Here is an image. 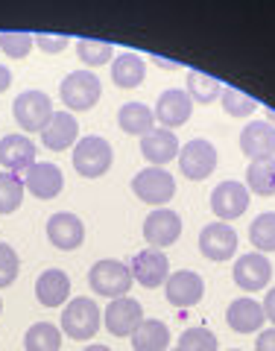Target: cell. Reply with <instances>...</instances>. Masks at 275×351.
<instances>
[{
    "label": "cell",
    "mask_w": 275,
    "mask_h": 351,
    "mask_svg": "<svg viewBox=\"0 0 275 351\" xmlns=\"http://www.w3.org/2000/svg\"><path fill=\"white\" fill-rule=\"evenodd\" d=\"M246 188L258 196H275V158L252 161L246 170Z\"/></svg>",
    "instance_id": "obj_27"
},
{
    "label": "cell",
    "mask_w": 275,
    "mask_h": 351,
    "mask_svg": "<svg viewBox=\"0 0 275 351\" xmlns=\"http://www.w3.org/2000/svg\"><path fill=\"white\" fill-rule=\"evenodd\" d=\"M249 243L255 246V252H275V211L258 214L249 226Z\"/></svg>",
    "instance_id": "obj_29"
},
{
    "label": "cell",
    "mask_w": 275,
    "mask_h": 351,
    "mask_svg": "<svg viewBox=\"0 0 275 351\" xmlns=\"http://www.w3.org/2000/svg\"><path fill=\"white\" fill-rule=\"evenodd\" d=\"M12 114H15V123L27 132H41L44 123L53 117V100L44 91H21L12 103Z\"/></svg>",
    "instance_id": "obj_6"
},
{
    "label": "cell",
    "mask_w": 275,
    "mask_h": 351,
    "mask_svg": "<svg viewBox=\"0 0 275 351\" xmlns=\"http://www.w3.org/2000/svg\"><path fill=\"white\" fill-rule=\"evenodd\" d=\"M173 351H179V348H173Z\"/></svg>",
    "instance_id": "obj_45"
},
{
    "label": "cell",
    "mask_w": 275,
    "mask_h": 351,
    "mask_svg": "<svg viewBox=\"0 0 275 351\" xmlns=\"http://www.w3.org/2000/svg\"><path fill=\"white\" fill-rule=\"evenodd\" d=\"M9 85H12V71L6 64H0V94L9 91Z\"/></svg>",
    "instance_id": "obj_40"
},
{
    "label": "cell",
    "mask_w": 275,
    "mask_h": 351,
    "mask_svg": "<svg viewBox=\"0 0 275 351\" xmlns=\"http://www.w3.org/2000/svg\"><path fill=\"white\" fill-rule=\"evenodd\" d=\"M263 316H267V319L272 322V328H275V287L267 293V299H263Z\"/></svg>",
    "instance_id": "obj_39"
},
{
    "label": "cell",
    "mask_w": 275,
    "mask_h": 351,
    "mask_svg": "<svg viewBox=\"0 0 275 351\" xmlns=\"http://www.w3.org/2000/svg\"><path fill=\"white\" fill-rule=\"evenodd\" d=\"M164 293H167V302L173 307H193L202 302L205 295V281L200 272L193 269H179L170 272L167 281H164Z\"/></svg>",
    "instance_id": "obj_12"
},
{
    "label": "cell",
    "mask_w": 275,
    "mask_h": 351,
    "mask_svg": "<svg viewBox=\"0 0 275 351\" xmlns=\"http://www.w3.org/2000/svg\"><path fill=\"white\" fill-rule=\"evenodd\" d=\"M246 208H249V188L243 182L226 179V182H219L214 188V193H211V211L223 219V223L243 217Z\"/></svg>",
    "instance_id": "obj_11"
},
{
    "label": "cell",
    "mask_w": 275,
    "mask_h": 351,
    "mask_svg": "<svg viewBox=\"0 0 275 351\" xmlns=\"http://www.w3.org/2000/svg\"><path fill=\"white\" fill-rule=\"evenodd\" d=\"M0 313H3V302H0Z\"/></svg>",
    "instance_id": "obj_43"
},
{
    "label": "cell",
    "mask_w": 275,
    "mask_h": 351,
    "mask_svg": "<svg viewBox=\"0 0 275 351\" xmlns=\"http://www.w3.org/2000/svg\"><path fill=\"white\" fill-rule=\"evenodd\" d=\"M132 269L126 263H120L115 258H103L97 261L91 269H88V284L97 295H106V299H120L132 290Z\"/></svg>",
    "instance_id": "obj_3"
},
{
    "label": "cell",
    "mask_w": 275,
    "mask_h": 351,
    "mask_svg": "<svg viewBox=\"0 0 275 351\" xmlns=\"http://www.w3.org/2000/svg\"><path fill=\"white\" fill-rule=\"evenodd\" d=\"M179 351H217L219 348V339L208 331V328H188L182 337H179Z\"/></svg>",
    "instance_id": "obj_34"
},
{
    "label": "cell",
    "mask_w": 275,
    "mask_h": 351,
    "mask_svg": "<svg viewBox=\"0 0 275 351\" xmlns=\"http://www.w3.org/2000/svg\"><path fill=\"white\" fill-rule=\"evenodd\" d=\"M36 164V144L27 135H3L0 138V167L6 173L24 176Z\"/></svg>",
    "instance_id": "obj_15"
},
{
    "label": "cell",
    "mask_w": 275,
    "mask_h": 351,
    "mask_svg": "<svg viewBox=\"0 0 275 351\" xmlns=\"http://www.w3.org/2000/svg\"><path fill=\"white\" fill-rule=\"evenodd\" d=\"M200 252L208 261H228L237 252V232L232 223H208L200 232Z\"/></svg>",
    "instance_id": "obj_13"
},
{
    "label": "cell",
    "mask_w": 275,
    "mask_h": 351,
    "mask_svg": "<svg viewBox=\"0 0 275 351\" xmlns=\"http://www.w3.org/2000/svg\"><path fill=\"white\" fill-rule=\"evenodd\" d=\"M219 94H223V85H219L214 76L200 73V71L188 73V97H191V103H214Z\"/></svg>",
    "instance_id": "obj_31"
},
{
    "label": "cell",
    "mask_w": 275,
    "mask_h": 351,
    "mask_svg": "<svg viewBox=\"0 0 275 351\" xmlns=\"http://www.w3.org/2000/svg\"><path fill=\"white\" fill-rule=\"evenodd\" d=\"M147 76V59H141L138 53H120L112 59V80L117 88H138Z\"/></svg>",
    "instance_id": "obj_24"
},
{
    "label": "cell",
    "mask_w": 275,
    "mask_h": 351,
    "mask_svg": "<svg viewBox=\"0 0 275 351\" xmlns=\"http://www.w3.org/2000/svg\"><path fill=\"white\" fill-rule=\"evenodd\" d=\"M103 325V311L97 307L94 299L88 295H76L62 307V334H68L71 339H94L97 331Z\"/></svg>",
    "instance_id": "obj_1"
},
{
    "label": "cell",
    "mask_w": 275,
    "mask_h": 351,
    "mask_svg": "<svg viewBox=\"0 0 275 351\" xmlns=\"http://www.w3.org/2000/svg\"><path fill=\"white\" fill-rule=\"evenodd\" d=\"M156 120L161 123V129H176V126H184L191 120L193 114V103H191V97L188 91H182V88H167L161 97H158V103H156Z\"/></svg>",
    "instance_id": "obj_14"
},
{
    "label": "cell",
    "mask_w": 275,
    "mask_h": 351,
    "mask_svg": "<svg viewBox=\"0 0 275 351\" xmlns=\"http://www.w3.org/2000/svg\"><path fill=\"white\" fill-rule=\"evenodd\" d=\"M132 191H135V196L141 202L164 208L176 196V179L164 167H147V170L135 173Z\"/></svg>",
    "instance_id": "obj_5"
},
{
    "label": "cell",
    "mask_w": 275,
    "mask_h": 351,
    "mask_svg": "<svg viewBox=\"0 0 275 351\" xmlns=\"http://www.w3.org/2000/svg\"><path fill=\"white\" fill-rule=\"evenodd\" d=\"M27 351H59L62 348V328L53 322H36L29 325V331L24 337Z\"/></svg>",
    "instance_id": "obj_28"
},
{
    "label": "cell",
    "mask_w": 275,
    "mask_h": 351,
    "mask_svg": "<svg viewBox=\"0 0 275 351\" xmlns=\"http://www.w3.org/2000/svg\"><path fill=\"white\" fill-rule=\"evenodd\" d=\"M47 240L62 252H73L82 246L85 240V226L82 219L71 211H59L47 219Z\"/></svg>",
    "instance_id": "obj_19"
},
{
    "label": "cell",
    "mask_w": 275,
    "mask_h": 351,
    "mask_svg": "<svg viewBox=\"0 0 275 351\" xmlns=\"http://www.w3.org/2000/svg\"><path fill=\"white\" fill-rule=\"evenodd\" d=\"M76 141H80V123H76V117L68 108L64 112H53V117L41 129V144L50 152H62V149H71V144H76Z\"/></svg>",
    "instance_id": "obj_20"
},
{
    "label": "cell",
    "mask_w": 275,
    "mask_h": 351,
    "mask_svg": "<svg viewBox=\"0 0 275 351\" xmlns=\"http://www.w3.org/2000/svg\"><path fill=\"white\" fill-rule=\"evenodd\" d=\"M226 322L237 334H261L263 331V322H267V316H263V307L255 299L243 295V299H235L232 304H228Z\"/></svg>",
    "instance_id": "obj_21"
},
{
    "label": "cell",
    "mask_w": 275,
    "mask_h": 351,
    "mask_svg": "<svg viewBox=\"0 0 275 351\" xmlns=\"http://www.w3.org/2000/svg\"><path fill=\"white\" fill-rule=\"evenodd\" d=\"M232 351H240V348H232Z\"/></svg>",
    "instance_id": "obj_44"
},
{
    "label": "cell",
    "mask_w": 275,
    "mask_h": 351,
    "mask_svg": "<svg viewBox=\"0 0 275 351\" xmlns=\"http://www.w3.org/2000/svg\"><path fill=\"white\" fill-rule=\"evenodd\" d=\"M115 161V149L106 138L100 135H85L76 141L73 147V170L85 176V179H100V176L108 173Z\"/></svg>",
    "instance_id": "obj_2"
},
{
    "label": "cell",
    "mask_w": 275,
    "mask_h": 351,
    "mask_svg": "<svg viewBox=\"0 0 275 351\" xmlns=\"http://www.w3.org/2000/svg\"><path fill=\"white\" fill-rule=\"evenodd\" d=\"M117 123L126 135L144 138L147 132L156 129V114H152V108L144 103H126V106H120V112H117Z\"/></svg>",
    "instance_id": "obj_25"
},
{
    "label": "cell",
    "mask_w": 275,
    "mask_h": 351,
    "mask_svg": "<svg viewBox=\"0 0 275 351\" xmlns=\"http://www.w3.org/2000/svg\"><path fill=\"white\" fill-rule=\"evenodd\" d=\"M21 272V261H18V252L9 246V243H0V290L9 287Z\"/></svg>",
    "instance_id": "obj_36"
},
{
    "label": "cell",
    "mask_w": 275,
    "mask_h": 351,
    "mask_svg": "<svg viewBox=\"0 0 275 351\" xmlns=\"http://www.w3.org/2000/svg\"><path fill=\"white\" fill-rule=\"evenodd\" d=\"M32 50V36L29 32H0V53L9 59H27Z\"/></svg>",
    "instance_id": "obj_35"
},
{
    "label": "cell",
    "mask_w": 275,
    "mask_h": 351,
    "mask_svg": "<svg viewBox=\"0 0 275 351\" xmlns=\"http://www.w3.org/2000/svg\"><path fill=\"white\" fill-rule=\"evenodd\" d=\"M103 322L108 328V334L115 337H132L144 322V307L141 302L129 299V295H120V299H112L108 307L103 311Z\"/></svg>",
    "instance_id": "obj_8"
},
{
    "label": "cell",
    "mask_w": 275,
    "mask_h": 351,
    "mask_svg": "<svg viewBox=\"0 0 275 351\" xmlns=\"http://www.w3.org/2000/svg\"><path fill=\"white\" fill-rule=\"evenodd\" d=\"M24 188L36 196V199H56L64 188V176L56 164L50 161H36L24 173Z\"/></svg>",
    "instance_id": "obj_18"
},
{
    "label": "cell",
    "mask_w": 275,
    "mask_h": 351,
    "mask_svg": "<svg viewBox=\"0 0 275 351\" xmlns=\"http://www.w3.org/2000/svg\"><path fill=\"white\" fill-rule=\"evenodd\" d=\"M179 149H182L179 138H176V132H170V129H152L141 138V152H144V158L152 167H164V164H170L173 158H179Z\"/></svg>",
    "instance_id": "obj_22"
},
{
    "label": "cell",
    "mask_w": 275,
    "mask_h": 351,
    "mask_svg": "<svg viewBox=\"0 0 275 351\" xmlns=\"http://www.w3.org/2000/svg\"><path fill=\"white\" fill-rule=\"evenodd\" d=\"M32 44H38L44 53H62L68 47V38L64 36H47V32H38V36H32Z\"/></svg>",
    "instance_id": "obj_37"
},
{
    "label": "cell",
    "mask_w": 275,
    "mask_h": 351,
    "mask_svg": "<svg viewBox=\"0 0 275 351\" xmlns=\"http://www.w3.org/2000/svg\"><path fill=\"white\" fill-rule=\"evenodd\" d=\"M219 100H223L226 114H232V117H249V114L258 112V100H255V97L237 91V88H223Z\"/></svg>",
    "instance_id": "obj_33"
},
{
    "label": "cell",
    "mask_w": 275,
    "mask_h": 351,
    "mask_svg": "<svg viewBox=\"0 0 275 351\" xmlns=\"http://www.w3.org/2000/svg\"><path fill=\"white\" fill-rule=\"evenodd\" d=\"M129 269H132V278H135L141 287H161L170 276V261L158 249H144L132 258Z\"/></svg>",
    "instance_id": "obj_17"
},
{
    "label": "cell",
    "mask_w": 275,
    "mask_h": 351,
    "mask_svg": "<svg viewBox=\"0 0 275 351\" xmlns=\"http://www.w3.org/2000/svg\"><path fill=\"white\" fill-rule=\"evenodd\" d=\"M232 276H235V284L240 290L258 293V290L267 287L270 278H272V263L267 255H261V252H246V255H240L235 261Z\"/></svg>",
    "instance_id": "obj_10"
},
{
    "label": "cell",
    "mask_w": 275,
    "mask_h": 351,
    "mask_svg": "<svg viewBox=\"0 0 275 351\" xmlns=\"http://www.w3.org/2000/svg\"><path fill=\"white\" fill-rule=\"evenodd\" d=\"M182 237V217L170 211V208H156L147 219H144V240L150 249L164 252Z\"/></svg>",
    "instance_id": "obj_9"
},
{
    "label": "cell",
    "mask_w": 275,
    "mask_h": 351,
    "mask_svg": "<svg viewBox=\"0 0 275 351\" xmlns=\"http://www.w3.org/2000/svg\"><path fill=\"white\" fill-rule=\"evenodd\" d=\"M240 149L252 161L275 158V126L270 120H252L240 132Z\"/></svg>",
    "instance_id": "obj_16"
},
{
    "label": "cell",
    "mask_w": 275,
    "mask_h": 351,
    "mask_svg": "<svg viewBox=\"0 0 275 351\" xmlns=\"http://www.w3.org/2000/svg\"><path fill=\"white\" fill-rule=\"evenodd\" d=\"M82 351H112V348H108V346H100V343H94V346H85Z\"/></svg>",
    "instance_id": "obj_42"
},
{
    "label": "cell",
    "mask_w": 275,
    "mask_h": 351,
    "mask_svg": "<svg viewBox=\"0 0 275 351\" xmlns=\"http://www.w3.org/2000/svg\"><path fill=\"white\" fill-rule=\"evenodd\" d=\"M24 202V179L15 173H0V214H15Z\"/></svg>",
    "instance_id": "obj_30"
},
{
    "label": "cell",
    "mask_w": 275,
    "mask_h": 351,
    "mask_svg": "<svg viewBox=\"0 0 275 351\" xmlns=\"http://www.w3.org/2000/svg\"><path fill=\"white\" fill-rule=\"evenodd\" d=\"M152 62H156L158 64V68H167V71H176V68H179V64H176V62H170V59H164V56H150Z\"/></svg>",
    "instance_id": "obj_41"
},
{
    "label": "cell",
    "mask_w": 275,
    "mask_h": 351,
    "mask_svg": "<svg viewBox=\"0 0 275 351\" xmlns=\"http://www.w3.org/2000/svg\"><path fill=\"white\" fill-rule=\"evenodd\" d=\"M36 299L44 307H64L71 299V276L64 269H44L36 281Z\"/></svg>",
    "instance_id": "obj_23"
},
{
    "label": "cell",
    "mask_w": 275,
    "mask_h": 351,
    "mask_svg": "<svg viewBox=\"0 0 275 351\" xmlns=\"http://www.w3.org/2000/svg\"><path fill=\"white\" fill-rule=\"evenodd\" d=\"M170 346V328L161 319H144L141 328L132 334V348L135 351H167Z\"/></svg>",
    "instance_id": "obj_26"
},
{
    "label": "cell",
    "mask_w": 275,
    "mask_h": 351,
    "mask_svg": "<svg viewBox=\"0 0 275 351\" xmlns=\"http://www.w3.org/2000/svg\"><path fill=\"white\" fill-rule=\"evenodd\" d=\"M76 56H80L88 68H100L115 59V47L108 41H97V38H80L76 41Z\"/></svg>",
    "instance_id": "obj_32"
},
{
    "label": "cell",
    "mask_w": 275,
    "mask_h": 351,
    "mask_svg": "<svg viewBox=\"0 0 275 351\" xmlns=\"http://www.w3.org/2000/svg\"><path fill=\"white\" fill-rule=\"evenodd\" d=\"M255 351H275V328H267V331L258 334Z\"/></svg>",
    "instance_id": "obj_38"
},
{
    "label": "cell",
    "mask_w": 275,
    "mask_h": 351,
    "mask_svg": "<svg viewBox=\"0 0 275 351\" xmlns=\"http://www.w3.org/2000/svg\"><path fill=\"white\" fill-rule=\"evenodd\" d=\"M217 167V147L205 138H193L179 149V170L184 179L202 182Z\"/></svg>",
    "instance_id": "obj_7"
},
{
    "label": "cell",
    "mask_w": 275,
    "mask_h": 351,
    "mask_svg": "<svg viewBox=\"0 0 275 351\" xmlns=\"http://www.w3.org/2000/svg\"><path fill=\"white\" fill-rule=\"evenodd\" d=\"M103 94V85L97 80V73L91 71H73L62 80L59 85V97L62 103L68 106V112H88V108H94L97 100H100Z\"/></svg>",
    "instance_id": "obj_4"
}]
</instances>
